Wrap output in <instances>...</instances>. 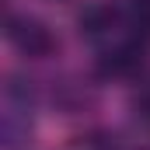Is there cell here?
I'll return each mask as SVG.
<instances>
[{
	"instance_id": "6da1fadb",
	"label": "cell",
	"mask_w": 150,
	"mask_h": 150,
	"mask_svg": "<svg viewBox=\"0 0 150 150\" xmlns=\"http://www.w3.org/2000/svg\"><path fill=\"white\" fill-rule=\"evenodd\" d=\"M7 38L25 52V56H49L52 49H56V38L52 32L35 21V18H18V14H11V21H7Z\"/></svg>"
},
{
	"instance_id": "7a4b0ae2",
	"label": "cell",
	"mask_w": 150,
	"mask_h": 150,
	"mask_svg": "<svg viewBox=\"0 0 150 150\" xmlns=\"http://www.w3.org/2000/svg\"><path fill=\"white\" fill-rule=\"evenodd\" d=\"M133 35L150 42V0H136V11H133Z\"/></svg>"
},
{
	"instance_id": "3957f363",
	"label": "cell",
	"mask_w": 150,
	"mask_h": 150,
	"mask_svg": "<svg viewBox=\"0 0 150 150\" xmlns=\"http://www.w3.org/2000/svg\"><path fill=\"white\" fill-rule=\"evenodd\" d=\"M133 108H136V115H140V119L150 126V80L140 87V91H136V101H133Z\"/></svg>"
}]
</instances>
